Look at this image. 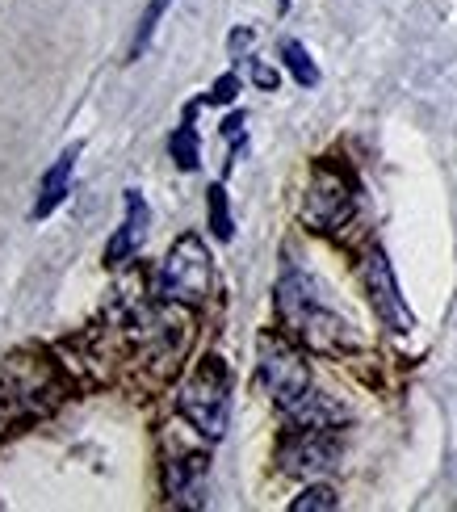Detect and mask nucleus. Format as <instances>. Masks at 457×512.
I'll list each match as a JSON object with an SVG mask.
<instances>
[{
	"label": "nucleus",
	"mask_w": 457,
	"mask_h": 512,
	"mask_svg": "<svg viewBox=\"0 0 457 512\" xmlns=\"http://www.w3.org/2000/svg\"><path fill=\"white\" fill-rule=\"evenodd\" d=\"M277 315L290 328V336L302 340V349H311V353H344L357 345L344 319L323 307L319 286L298 269H290L277 282Z\"/></svg>",
	"instance_id": "nucleus-1"
},
{
	"label": "nucleus",
	"mask_w": 457,
	"mask_h": 512,
	"mask_svg": "<svg viewBox=\"0 0 457 512\" xmlns=\"http://www.w3.org/2000/svg\"><path fill=\"white\" fill-rule=\"evenodd\" d=\"M177 412L198 429L206 441H223L231 424V374L223 366V357H206L198 370L185 378V387L177 395Z\"/></svg>",
	"instance_id": "nucleus-2"
},
{
	"label": "nucleus",
	"mask_w": 457,
	"mask_h": 512,
	"mask_svg": "<svg viewBox=\"0 0 457 512\" xmlns=\"http://www.w3.org/2000/svg\"><path fill=\"white\" fill-rule=\"evenodd\" d=\"M210 286H214V261L206 244L198 236H181L168 248L164 265L156 273V294L177 307H202L210 298Z\"/></svg>",
	"instance_id": "nucleus-3"
},
{
	"label": "nucleus",
	"mask_w": 457,
	"mask_h": 512,
	"mask_svg": "<svg viewBox=\"0 0 457 512\" xmlns=\"http://www.w3.org/2000/svg\"><path fill=\"white\" fill-rule=\"evenodd\" d=\"M353 206H357L353 181H348L336 164H315L307 198H302V223L319 231V236H328V231H340L353 219Z\"/></svg>",
	"instance_id": "nucleus-4"
},
{
	"label": "nucleus",
	"mask_w": 457,
	"mask_h": 512,
	"mask_svg": "<svg viewBox=\"0 0 457 512\" xmlns=\"http://www.w3.org/2000/svg\"><path fill=\"white\" fill-rule=\"evenodd\" d=\"M361 282L369 294V307H374V315L382 319V328H390L395 336L416 332V311L407 307V298L395 282V269H390V256L378 244L365 248V256H361Z\"/></svg>",
	"instance_id": "nucleus-5"
},
{
	"label": "nucleus",
	"mask_w": 457,
	"mask_h": 512,
	"mask_svg": "<svg viewBox=\"0 0 457 512\" xmlns=\"http://www.w3.org/2000/svg\"><path fill=\"white\" fill-rule=\"evenodd\" d=\"M260 382L277 408H290L311 391V366L286 336H260Z\"/></svg>",
	"instance_id": "nucleus-6"
},
{
	"label": "nucleus",
	"mask_w": 457,
	"mask_h": 512,
	"mask_svg": "<svg viewBox=\"0 0 457 512\" xmlns=\"http://www.w3.org/2000/svg\"><path fill=\"white\" fill-rule=\"evenodd\" d=\"M277 466L290 479H319L340 466V441L332 429H290V437L277 445Z\"/></svg>",
	"instance_id": "nucleus-7"
},
{
	"label": "nucleus",
	"mask_w": 457,
	"mask_h": 512,
	"mask_svg": "<svg viewBox=\"0 0 457 512\" xmlns=\"http://www.w3.org/2000/svg\"><path fill=\"white\" fill-rule=\"evenodd\" d=\"M206 475H210V458L206 454H181L164 466V487L168 500L181 508H206Z\"/></svg>",
	"instance_id": "nucleus-8"
},
{
	"label": "nucleus",
	"mask_w": 457,
	"mask_h": 512,
	"mask_svg": "<svg viewBox=\"0 0 457 512\" xmlns=\"http://www.w3.org/2000/svg\"><path fill=\"white\" fill-rule=\"evenodd\" d=\"M147 227H151V210H147L143 194L139 189H126V219L114 231V240L105 244V265L118 269L130 261V256H139V248L147 244Z\"/></svg>",
	"instance_id": "nucleus-9"
},
{
	"label": "nucleus",
	"mask_w": 457,
	"mask_h": 512,
	"mask_svg": "<svg viewBox=\"0 0 457 512\" xmlns=\"http://www.w3.org/2000/svg\"><path fill=\"white\" fill-rule=\"evenodd\" d=\"M281 416H286L290 429H336V424L348 420V408L336 403L332 395H323V391L311 387L302 399H294L290 408H281Z\"/></svg>",
	"instance_id": "nucleus-10"
},
{
	"label": "nucleus",
	"mask_w": 457,
	"mask_h": 512,
	"mask_svg": "<svg viewBox=\"0 0 457 512\" xmlns=\"http://www.w3.org/2000/svg\"><path fill=\"white\" fill-rule=\"evenodd\" d=\"M76 156H80V143H72L68 152H63L51 168H47V177H42V185H38V202H34V210H30V219L38 223V219H47L51 210L68 198V185H72V168H76Z\"/></svg>",
	"instance_id": "nucleus-11"
},
{
	"label": "nucleus",
	"mask_w": 457,
	"mask_h": 512,
	"mask_svg": "<svg viewBox=\"0 0 457 512\" xmlns=\"http://www.w3.org/2000/svg\"><path fill=\"white\" fill-rule=\"evenodd\" d=\"M193 118H198V105H189L181 126L168 139V152H172V160H177L181 173H198V164H202V143H198V126H193Z\"/></svg>",
	"instance_id": "nucleus-12"
},
{
	"label": "nucleus",
	"mask_w": 457,
	"mask_h": 512,
	"mask_svg": "<svg viewBox=\"0 0 457 512\" xmlns=\"http://www.w3.org/2000/svg\"><path fill=\"white\" fill-rule=\"evenodd\" d=\"M281 63H286L290 76L302 84V89H315V84H319V68H315V59H311V51L302 47L298 38H286V42H281Z\"/></svg>",
	"instance_id": "nucleus-13"
},
{
	"label": "nucleus",
	"mask_w": 457,
	"mask_h": 512,
	"mask_svg": "<svg viewBox=\"0 0 457 512\" xmlns=\"http://www.w3.org/2000/svg\"><path fill=\"white\" fill-rule=\"evenodd\" d=\"M206 210H210V231L227 244L235 236V219H231V202H227V189L223 185H210L206 189Z\"/></svg>",
	"instance_id": "nucleus-14"
},
{
	"label": "nucleus",
	"mask_w": 457,
	"mask_h": 512,
	"mask_svg": "<svg viewBox=\"0 0 457 512\" xmlns=\"http://www.w3.org/2000/svg\"><path fill=\"white\" fill-rule=\"evenodd\" d=\"M172 0H147V9L139 17V30H135V42H130V63L143 59V51L151 47V38H156V26H160V17L168 13Z\"/></svg>",
	"instance_id": "nucleus-15"
},
{
	"label": "nucleus",
	"mask_w": 457,
	"mask_h": 512,
	"mask_svg": "<svg viewBox=\"0 0 457 512\" xmlns=\"http://www.w3.org/2000/svg\"><path fill=\"white\" fill-rule=\"evenodd\" d=\"M336 508H340V496H336V487H328V483H311L307 492L290 504V512H336Z\"/></svg>",
	"instance_id": "nucleus-16"
},
{
	"label": "nucleus",
	"mask_w": 457,
	"mask_h": 512,
	"mask_svg": "<svg viewBox=\"0 0 457 512\" xmlns=\"http://www.w3.org/2000/svg\"><path fill=\"white\" fill-rule=\"evenodd\" d=\"M235 97H239V76H235V72H223L219 80L210 84V93H206L202 101H206V105H231Z\"/></svg>",
	"instance_id": "nucleus-17"
},
{
	"label": "nucleus",
	"mask_w": 457,
	"mask_h": 512,
	"mask_svg": "<svg viewBox=\"0 0 457 512\" xmlns=\"http://www.w3.org/2000/svg\"><path fill=\"white\" fill-rule=\"evenodd\" d=\"M248 72H252V84H256V89L277 93V84H281V72H277V68H269V63H260V59H248Z\"/></svg>",
	"instance_id": "nucleus-18"
},
{
	"label": "nucleus",
	"mask_w": 457,
	"mask_h": 512,
	"mask_svg": "<svg viewBox=\"0 0 457 512\" xmlns=\"http://www.w3.org/2000/svg\"><path fill=\"white\" fill-rule=\"evenodd\" d=\"M252 42H256V30H248V26H235V30H231V38H227V51L239 59L244 51H252Z\"/></svg>",
	"instance_id": "nucleus-19"
},
{
	"label": "nucleus",
	"mask_w": 457,
	"mask_h": 512,
	"mask_svg": "<svg viewBox=\"0 0 457 512\" xmlns=\"http://www.w3.org/2000/svg\"><path fill=\"white\" fill-rule=\"evenodd\" d=\"M223 135H227V139H244V110H239V114H227Z\"/></svg>",
	"instance_id": "nucleus-20"
},
{
	"label": "nucleus",
	"mask_w": 457,
	"mask_h": 512,
	"mask_svg": "<svg viewBox=\"0 0 457 512\" xmlns=\"http://www.w3.org/2000/svg\"><path fill=\"white\" fill-rule=\"evenodd\" d=\"M5 403H9V391H0V416H5Z\"/></svg>",
	"instance_id": "nucleus-21"
},
{
	"label": "nucleus",
	"mask_w": 457,
	"mask_h": 512,
	"mask_svg": "<svg viewBox=\"0 0 457 512\" xmlns=\"http://www.w3.org/2000/svg\"><path fill=\"white\" fill-rule=\"evenodd\" d=\"M277 9H281V13H286V9H290V0H277Z\"/></svg>",
	"instance_id": "nucleus-22"
}]
</instances>
